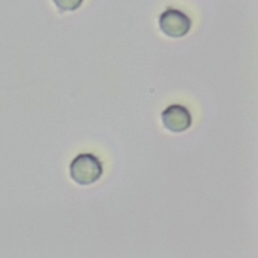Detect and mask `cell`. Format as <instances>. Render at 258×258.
<instances>
[{
  "instance_id": "6da1fadb",
  "label": "cell",
  "mask_w": 258,
  "mask_h": 258,
  "mask_svg": "<svg viewBox=\"0 0 258 258\" xmlns=\"http://www.w3.org/2000/svg\"><path fill=\"white\" fill-rule=\"evenodd\" d=\"M72 178L81 185H89L97 181L102 173L103 167L100 160L91 153L77 155L70 165Z\"/></svg>"
},
{
  "instance_id": "7a4b0ae2",
  "label": "cell",
  "mask_w": 258,
  "mask_h": 258,
  "mask_svg": "<svg viewBox=\"0 0 258 258\" xmlns=\"http://www.w3.org/2000/svg\"><path fill=\"white\" fill-rule=\"evenodd\" d=\"M159 27L169 37H182L190 29L191 21L187 15L176 9H167L159 16Z\"/></svg>"
},
{
  "instance_id": "3957f363",
  "label": "cell",
  "mask_w": 258,
  "mask_h": 258,
  "mask_svg": "<svg viewBox=\"0 0 258 258\" xmlns=\"http://www.w3.org/2000/svg\"><path fill=\"white\" fill-rule=\"evenodd\" d=\"M161 116L163 125L171 132H182L191 125L190 113L181 105H170L162 112Z\"/></svg>"
},
{
  "instance_id": "277c9868",
  "label": "cell",
  "mask_w": 258,
  "mask_h": 258,
  "mask_svg": "<svg viewBox=\"0 0 258 258\" xmlns=\"http://www.w3.org/2000/svg\"><path fill=\"white\" fill-rule=\"evenodd\" d=\"M53 2L61 11H74L81 6L83 0H53Z\"/></svg>"
}]
</instances>
